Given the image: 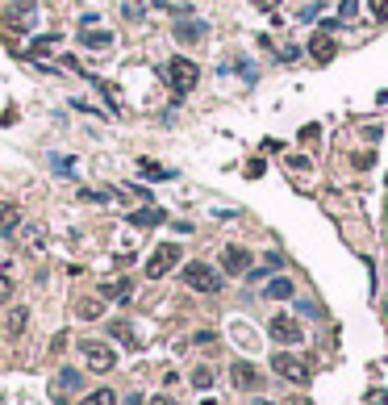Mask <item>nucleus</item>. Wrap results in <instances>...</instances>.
<instances>
[{
  "mask_svg": "<svg viewBox=\"0 0 388 405\" xmlns=\"http://www.w3.org/2000/svg\"><path fill=\"white\" fill-rule=\"evenodd\" d=\"M163 76H167V84L175 88V96H184V92L196 88V80H201V67H196L192 59H172V63L163 67Z\"/></svg>",
  "mask_w": 388,
  "mask_h": 405,
  "instance_id": "1",
  "label": "nucleus"
},
{
  "mask_svg": "<svg viewBox=\"0 0 388 405\" xmlns=\"http://www.w3.org/2000/svg\"><path fill=\"white\" fill-rule=\"evenodd\" d=\"M34 21H38V0H13L4 8V30H13V34L34 30Z\"/></svg>",
  "mask_w": 388,
  "mask_h": 405,
  "instance_id": "2",
  "label": "nucleus"
},
{
  "mask_svg": "<svg viewBox=\"0 0 388 405\" xmlns=\"http://www.w3.org/2000/svg\"><path fill=\"white\" fill-rule=\"evenodd\" d=\"M180 259H184L180 242H159V247H155V255L146 259V280H163V276L180 264Z\"/></svg>",
  "mask_w": 388,
  "mask_h": 405,
  "instance_id": "3",
  "label": "nucleus"
},
{
  "mask_svg": "<svg viewBox=\"0 0 388 405\" xmlns=\"http://www.w3.org/2000/svg\"><path fill=\"white\" fill-rule=\"evenodd\" d=\"M80 356L88 360L92 372H113L117 368V351L109 343H100V339H80Z\"/></svg>",
  "mask_w": 388,
  "mask_h": 405,
  "instance_id": "4",
  "label": "nucleus"
},
{
  "mask_svg": "<svg viewBox=\"0 0 388 405\" xmlns=\"http://www.w3.org/2000/svg\"><path fill=\"white\" fill-rule=\"evenodd\" d=\"M271 372L276 376H284V380H293V385H309V363L305 360H297V356H288V351H276L271 356Z\"/></svg>",
  "mask_w": 388,
  "mask_h": 405,
  "instance_id": "5",
  "label": "nucleus"
},
{
  "mask_svg": "<svg viewBox=\"0 0 388 405\" xmlns=\"http://www.w3.org/2000/svg\"><path fill=\"white\" fill-rule=\"evenodd\" d=\"M180 276H184V284L196 288V293H221V276H217L209 264H188Z\"/></svg>",
  "mask_w": 388,
  "mask_h": 405,
  "instance_id": "6",
  "label": "nucleus"
},
{
  "mask_svg": "<svg viewBox=\"0 0 388 405\" xmlns=\"http://www.w3.org/2000/svg\"><path fill=\"white\" fill-rule=\"evenodd\" d=\"M267 330H271V339H276V343H284V347H297V343L305 339L301 322H297V317H288V314H276Z\"/></svg>",
  "mask_w": 388,
  "mask_h": 405,
  "instance_id": "7",
  "label": "nucleus"
},
{
  "mask_svg": "<svg viewBox=\"0 0 388 405\" xmlns=\"http://www.w3.org/2000/svg\"><path fill=\"white\" fill-rule=\"evenodd\" d=\"M230 380H234V389H242V393H255L259 385H263L259 368L255 363H247V360H238L234 368H230Z\"/></svg>",
  "mask_w": 388,
  "mask_h": 405,
  "instance_id": "8",
  "label": "nucleus"
},
{
  "mask_svg": "<svg viewBox=\"0 0 388 405\" xmlns=\"http://www.w3.org/2000/svg\"><path fill=\"white\" fill-rule=\"evenodd\" d=\"M221 271L247 276V271H251V251H247V247H225V251H221Z\"/></svg>",
  "mask_w": 388,
  "mask_h": 405,
  "instance_id": "9",
  "label": "nucleus"
},
{
  "mask_svg": "<svg viewBox=\"0 0 388 405\" xmlns=\"http://www.w3.org/2000/svg\"><path fill=\"white\" fill-rule=\"evenodd\" d=\"M80 385H84V376H80L76 368H63V372H59V376L50 380V393H54V397L63 401V393H80Z\"/></svg>",
  "mask_w": 388,
  "mask_h": 405,
  "instance_id": "10",
  "label": "nucleus"
},
{
  "mask_svg": "<svg viewBox=\"0 0 388 405\" xmlns=\"http://www.w3.org/2000/svg\"><path fill=\"white\" fill-rule=\"evenodd\" d=\"M25 322H30V310L25 305H13L8 317H4V339H21L25 334Z\"/></svg>",
  "mask_w": 388,
  "mask_h": 405,
  "instance_id": "11",
  "label": "nucleus"
},
{
  "mask_svg": "<svg viewBox=\"0 0 388 405\" xmlns=\"http://www.w3.org/2000/svg\"><path fill=\"white\" fill-rule=\"evenodd\" d=\"M309 54H313L317 63H330V59L339 54V46H334V38H326V34H313V38H309Z\"/></svg>",
  "mask_w": 388,
  "mask_h": 405,
  "instance_id": "12",
  "label": "nucleus"
},
{
  "mask_svg": "<svg viewBox=\"0 0 388 405\" xmlns=\"http://www.w3.org/2000/svg\"><path fill=\"white\" fill-rule=\"evenodd\" d=\"M80 42H84L88 50H113V34H109V30H84Z\"/></svg>",
  "mask_w": 388,
  "mask_h": 405,
  "instance_id": "13",
  "label": "nucleus"
},
{
  "mask_svg": "<svg viewBox=\"0 0 388 405\" xmlns=\"http://www.w3.org/2000/svg\"><path fill=\"white\" fill-rule=\"evenodd\" d=\"M21 225V209L17 205H0V238H8Z\"/></svg>",
  "mask_w": 388,
  "mask_h": 405,
  "instance_id": "14",
  "label": "nucleus"
},
{
  "mask_svg": "<svg viewBox=\"0 0 388 405\" xmlns=\"http://www.w3.org/2000/svg\"><path fill=\"white\" fill-rule=\"evenodd\" d=\"M175 38L180 42H201L205 38V21H180L175 25Z\"/></svg>",
  "mask_w": 388,
  "mask_h": 405,
  "instance_id": "15",
  "label": "nucleus"
},
{
  "mask_svg": "<svg viewBox=\"0 0 388 405\" xmlns=\"http://www.w3.org/2000/svg\"><path fill=\"white\" fill-rule=\"evenodd\" d=\"M105 330H109V334H113L117 343H126V347H138V339H134V330H129V322H122V317H117V322H109Z\"/></svg>",
  "mask_w": 388,
  "mask_h": 405,
  "instance_id": "16",
  "label": "nucleus"
},
{
  "mask_svg": "<svg viewBox=\"0 0 388 405\" xmlns=\"http://www.w3.org/2000/svg\"><path fill=\"white\" fill-rule=\"evenodd\" d=\"M267 297H271V301H288V297H293V280H284V276L271 280V284H267Z\"/></svg>",
  "mask_w": 388,
  "mask_h": 405,
  "instance_id": "17",
  "label": "nucleus"
},
{
  "mask_svg": "<svg viewBox=\"0 0 388 405\" xmlns=\"http://www.w3.org/2000/svg\"><path fill=\"white\" fill-rule=\"evenodd\" d=\"M80 405H117V393L113 389H92Z\"/></svg>",
  "mask_w": 388,
  "mask_h": 405,
  "instance_id": "18",
  "label": "nucleus"
},
{
  "mask_svg": "<svg viewBox=\"0 0 388 405\" xmlns=\"http://www.w3.org/2000/svg\"><path fill=\"white\" fill-rule=\"evenodd\" d=\"M138 168H142V176H146V180H172V172H163L155 159H138Z\"/></svg>",
  "mask_w": 388,
  "mask_h": 405,
  "instance_id": "19",
  "label": "nucleus"
},
{
  "mask_svg": "<svg viewBox=\"0 0 388 405\" xmlns=\"http://www.w3.org/2000/svg\"><path fill=\"white\" fill-rule=\"evenodd\" d=\"M163 222V209H142V213H129V225H159Z\"/></svg>",
  "mask_w": 388,
  "mask_h": 405,
  "instance_id": "20",
  "label": "nucleus"
},
{
  "mask_svg": "<svg viewBox=\"0 0 388 405\" xmlns=\"http://www.w3.org/2000/svg\"><path fill=\"white\" fill-rule=\"evenodd\" d=\"M100 293H105V297H113V301H126V297H129V280H109Z\"/></svg>",
  "mask_w": 388,
  "mask_h": 405,
  "instance_id": "21",
  "label": "nucleus"
},
{
  "mask_svg": "<svg viewBox=\"0 0 388 405\" xmlns=\"http://www.w3.org/2000/svg\"><path fill=\"white\" fill-rule=\"evenodd\" d=\"M54 46H59V34H46V38H38V42H34V50H30V54L38 59V54H46V50H54Z\"/></svg>",
  "mask_w": 388,
  "mask_h": 405,
  "instance_id": "22",
  "label": "nucleus"
},
{
  "mask_svg": "<svg viewBox=\"0 0 388 405\" xmlns=\"http://www.w3.org/2000/svg\"><path fill=\"white\" fill-rule=\"evenodd\" d=\"M76 314L88 317V322H92V317H100V301H92V297H88V301H80V310H76Z\"/></svg>",
  "mask_w": 388,
  "mask_h": 405,
  "instance_id": "23",
  "label": "nucleus"
},
{
  "mask_svg": "<svg viewBox=\"0 0 388 405\" xmlns=\"http://www.w3.org/2000/svg\"><path fill=\"white\" fill-rule=\"evenodd\" d=\"M192 385H196V389H209V385H213V372H209V368H196V372H192Z\"/></svg>",
  "mask_w": 388,
  "mask_h": 405,
  "instance_id": "24",
  "label": "nucleus"
},
{
  "mask_svg": "<svg viewBox=\"0 0 388 405\" xmlns=\"http://www.w3.org/2000/svg\"><path fill=\"white\" fill-rule=\"evenodd\" d=\"M247 176H251V180L263 176V159H251V163H247Z\"/></svg>",
  "mask_w": 388,
  "mask_h": 405,
  "instance_id": "25",
  "label": "nucleus"
},
{
  "mask_svg": "<svg viewBox=\"0 0 388 405\" xmlns=\"http://www.w3.org/2000/svg\"><path fill=\"white\" fill-rule=\"evenodd\" d=\"M288 168H293V172H309V159H301V155H293V159H288Z\"/></svg>",
  "mask_w": 388,
  "mask_h": 405,
  "instance_id": "26",
  "label": "nucleus"
},
{
  "mask_svg": "<svg viewBox=\"0 0 388 405\" xmlns=\"http://www.w3.org/2000/svg\"><path fill=\"white\" fill-rule=\"evenodd\" d=\"M8 293H13V280H4V276H0V301H8Z\"/></svg>",
  "mask_w": 388,
  "mask_h": 405,
  "instance_id": "27",
  "label": "nucleus"
},
{
  "mask_svg": "<svg viewBox=\"0 0 388 405\" xmlns=\"http://www.w3.org/2000/svg\"><path fill=\"white\" fill-rule=\"evenodd\" d=\"M122 405H146V397H142V393H129V397H126Z\"/></svg>",
  "mask_w": 388,
  "mask_h": 405,
  "instance_id": "28",
  "label": "nucleus"
},
{
  "mask_svg": "<svg viewBox=\"0 0 388 405\" xmlns=\"http://www.w3.org/2000/svg\"><path fill=\"white\" fill-rule=\"evenodd\" d=\"M355 4L359 0H343V17H355Z\"/></svg>",
  "mask_w": 388,
  "mask_h": 405,
  "instance_id": "29",
  "label": "nucleus"
},
{
  "mask_svg": "<svg viewBox=\"0 0 388 405\" xmlns=\"http://www.w3.org/2000/svg\"><path fill=\"white\" fill-rule=\"evenodd\" d=\"M251 4H259V8H267V13H271V8H276L280 0H251Z\"/></svg>",
  "mask_w": 388,
  "mask_h": 405,
  "instance_id": "30",
  "label": "nucleus"
},
{
  "mask_svg": "<svg viewBox=\"0 0 388 405\" xmlns=\"http://www.w3.org/2000/svg\"><path fill=\"white\" fill-rule=\"evenodd\" d=\"M146 405H175V397H151Z\"/></svg>",
  "mask_w": 388,
  "mask_h": 405,
  "instance_id": "31",
  "label": "nucleus"
},
{
  "mask_svg": "<svg viewBox=\"0 0 388 405\" xmlns=\"http://www.w3.org/2000/svg\"><path fill=\"white\" fill-rule=\"evenodd\" d=\"M201 405H217V401H213V397H205V401H201Z\"/></svg>",
  "mask_w": 388,
  "mask_h": 405,
  "instance_id": "32",
  "label": "nucleus"
},
{
  "mask_svg": "<svg viewBox=\"0 0 388 405\" xmlns=\"http://www.w3.org/2000/svg\"><path fill=\"white\" fill-rule=\"evenodd\" d=\"M255 405H271V401H255Z\"/></svg>",
  "mask_w": 388,
  "mask_h": 405,
  "instance_id": "33",
  "label": "nucleus"
},
{
  "mask_svg": "<svg viewBox=\"0 0 388 405\" xmlns=\"http://www.w3.org/2000/svg\"><path fill=\"white\" fill-rule=\"evenodd\" d=\"M384 405H388V401H384Z\"/></svg>",
  "mask_w": 388,
  "mask_h": 405,
  "instance_id": "34",
  "label": "nucleus"
}]
</instances>
